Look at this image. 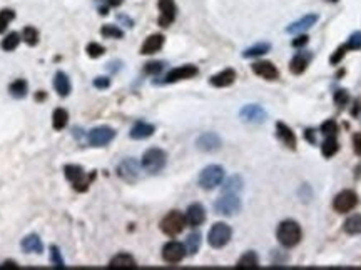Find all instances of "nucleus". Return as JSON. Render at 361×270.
<instances>
[{
  "label": "nucleus",
  "mask_w": 361,
  "mask_h": 270,
  "mask_svg": "<svg viewBox=\"0 0 361 270\" xmlns=\"http://www.w3.org/2000/svg\"><path fill=\"white\" fill-rule=\"evenodd\" d=\"M214 208L221 215H234L239 212L241 202L236 194H223V197L214 204Z\"/></svg>",
  "instance_id": "7"
},
{
  "label": "nucleus",
  "mask_w": 361,
  "mask_h": 270,
  "mask_svg": "<svg viewBox=\"0 0 361 270\" xmlns=\"http://www.w3.org/2000/svg\"><path fill=\"white\" fill-rule=\"evenodd\" d=\"M54 87L57 90V94L60 97H67L70 94V88H72V85H70V80L69 77L65 75L64 72H57L55 74V78H54Z\"/></svg>",
  "instance_id": "24"
},
{
  "label": "nucleus",
  "mask_w": 361,
  "mask_h": 270,
  "mask_svg": "<svg viewBox=\"0 0 361 270\" xmlns=\"http://www.w3.org/2000/svg\"><path fill=\"white\" fill-rule=\"evenodd\" d=\"M20 44V35L17 32H10L9 35H5V38L2 40V48L7 52H12L19 47Z\"/></svg>",
  "instance_id": "32"
},
{
  "label": "nucleus",
  "mask_w": 361,
  "mask_h": 270,
  "mask_svg": "<svg viewBox=\"0 0 361 270\" xmlns=\"http://www.w3.org/2000/svg\"><path fill=\"white\" fill-rule=\"evenodd\" d=\"M164 45V37L160 34H154L150 35V37L145 38V42L142 44V47H140V54L142 55H150V54H155L157 50Z\"/></svg>",
  "instance_id": "20"
},
{
  "label": "nucleus",
  "mask_w": 361,
  "mask_h": 270,
  "mask_svg": "<svg viewBox=\"0 0 361 270\" xmlns=\"http://www.w3.org/2000/svg\"><path fill=\"white\" fill-rule=\"evenodd\" d=\"M4 265H5V267H17V264L12 262V260H7V262H5Z\"/></svg>",
  "instance_id": "49"
},
{
  "label": "nucleus",
  "mask_w": 361,
  "mask_h": 270,
  "mask_svg": "<svg viewBox=\"0 0 361 270\" xmlns=\"http://www.w3.org/2000/svg\"><path fill=\"white\" fill-rule=\"evenodd\" d=\"M186 255V247L179 242H167L162 248V257L165 262L169 264H177L184 258Z\"/></svg>",
  "instance_id": "12"
},
{
  "label": "nucleus",
  "mask_w": 361,
  "mask_h": 270,
  "mask_svg": "<svg viewBox=\"0 0 361 270\" xmlns=\"http://www.w3.org/2000/svg\"><path fill=\"white\" fill-rule=\"evenodd\" d=\"M159 10H160V17H159V25L160 27H169L175 18V5L174 0H159Z\"/></svg>",
  "instance_id": "14"
},
{
  "label": "nucleus",
  "mask_w": 361,
  "mask_h": 270,
  "mask_svg": "<svg viewBox=\"0 0 361 270\" xmlns=\"http://www.w3.org/2000/svg\"><path fill=\"white\" fill-rule=\"evenodd\" d=\"M253 72L266 80H276L279 75L278 68H276L271 62H256L253 65Z\"/></svg>",
  "instance_id": "17"
},
{
  "label": "nucleus",
  "mask_w": 361,
  "mask_h": 270,
  "mask_svg": "<svg viewBox=\"0 0 361 270\" xmlns=\"http://www.w3.org/2000/svg\"><path fill=\"white\" fill-rule=\"evenodd\" d=\"M115 137V130L110 127H95L87 134V140L94 147H104V145L110 144Z\"/></svg>",
  "instance_id": "9"
},
{
  "label": "nucleus",
  "mask_w": 361,
  "mask_h": 270,
  "mask_svg": "<svg viewBox=\"0 0 361 270\" xmlns=\"http://www.w3.org/2000/svg\"><path fill=\"white\" fill-rule=\"evenodd\" d=\"M356 205H358V195H356L353 190H343V192H339L333 200V207L336 212L339 214L351 212Z\"/></svg>",
  "instance_id": "8"
},
{
  "label": "nucleus",
  "mask_w": 361,
  "mask_h": 270,
  "mask_svg": "<svg viewBox=\"0 0 361 270\" xmlns=\"http://www.w3.org/2000/svg\"><path fill=\"white\" fill-rule=\"evenodd\" d=\"M64 174L65 177L70 184L74 185V188L77 190V192H85V190L89 188L90 182H92V178L95 175H87L84 172V168L80 167V165H65L64 167Z\"/></svg>",
  "instance_id": "2"
},
{
  "label": "nucleus",
  "mask_w": 361,
  "mask_h": 270,
  "mask_svg": "<svg viewBox=\"0 0 361 270\" xmlns=\"http://www.w3.org/2000/svg\"><path fill=\"white\" fill-rule=\"evenodd\" d=\"M199 245H201V235L199 234H191L189 237L186 238V244H184L186 252L194 255L199 250Z\"/></svg>",
  "instance_id": "34"
},
{
  "label": "nucleus",
  "mask_w": 361,
  "mask_h": 270,
  "mask_svg": "<svg viewBox=\"0 0 361 270\" xmlns=\"http://www.w3.org/2000/svg\"><path fill=\"white\" fill-rule=\"evenodd\" d=\"M100 34L107 38H120L124 35L122 30L119 27H115V25H104V27L100 28Z\"/></svg>",
  "instance_id": "37"
},
{
  "label": "nucleus",
  "mask_w": 361,
  "mask_h": 270,
  "mask_svg": "<svg viewBox=\"0 0 361 270\" xmlns=\"http://www.w3.org/2000/svg\"><path fill=\"white\" fill-rule=\"evenodd\" d=\"M85 50H87L89 57H92V58H97V57H100V55H102V54L105 52V48L102 47V45H100V44H95V42H90Z\"/></svg>",
  "instance_id": "41"
},
{
  "label": "nucleus",
  "mask_w": 361,
  "mask_h": 270,
  "mask_svg": "<svg viewBox=\"0 0 361 270\" xmlns=\"http://www.w3.org/2000/svg\"><path fill=\"white\" fill-rule=\"evenodd\" d=\"M196 145H198V148L203 150V152H214V150L221 148V138H219V135L208 132V134L201 135L198 138V142H196Z\"/></svg>",
  "instance_id": "15"
},
{
  "label": "nucleus",
  "mask_w": 361,
  "mask_h": 270,
  "mask_svg": "<svg viewBox=\"0 0 361 270\" xmlns=\"http://www.w3.org/2000/svg\"><path fill=\"white\" fill-rule=\"evenodd\" d=\"M117 175L125 182H135L140 177V167L134 158H125L117 165Z\"/></svg>",
  "instance_id": "10"
},
{
  "label": "nucleus",
  "mask_w": 361,
  "mask_h": 270,
  "mask_svg": "<svg viewBox=\"0 0 361 270\" xmlns=\"http://www.w3.org/2000/svg\"><path fill=\"white\" fill-rule=\"evenodd\" d=\"M321 152H323L324 157H333V155L338 152V142H336V138L326 137L323 145H321Z\"/></svg>",
  "instance_id": "33"
},
{
  "label": "nucleus",
  "mask_w": 361,
  "mask_h": 270,
  "mask_svg": "<svg viewBox=\"0 0 361 270\" xmlns=\"http://www.w3.org/2000/svg\"><path fill=\"white\" fill-rule=\"evenodd\" d=\"M162 68H164V64H162V62H149V64H145V67H144L145 72L152 74V75L159 74Z\"/></svg>",
  "instance_id": "43"
},
{
  "label": "nucleus",
  "mask_w": 361,
  "mask_h": 270,
  "mask_svg": "<svg viewBox=\"0 0 361 270\" xmlns=\"http://www.w3.org/2000/svg\"><path fill=\"white\" fill-rule=\"evenodd\" d=\"M69 122V114L64 108H55L52 115V125L55 130H62Z\"/></svg>",
  "instance_id": "28"
},
{
  "label": "nucleus",
  "mask_w": 361,
  "mask_h": 270,
  "mask_svg": "<svg viewBox=\"0 0 361 270\" xmlns=\"http://www.w3.org/2000/svg\"><path fill=\"white\" fill-rule=\"evenodd\" d=\"M50 262H52L55 267H65V264H64V258H62V255H60V250L59 247H50Z\"/></svg>",
  "instance_id": "40"
},
{
  "label": "nucleus",
  "mask_w": 361,
  "mask_h": 270,
  "mask_svg": "<svg viewBox=\"0 0 361 270\" xmlns=\"http://www.w3.org/2000/svg\"><path fill=\"white\" fill-rule=\"evenodd\" d=\"M9 92L14 95L15 98H24L27 95V82L24 78H17L15 82L10 84Z\"/></svg>",
  "instance_id": "29"
},
{
  "label": "nucleus",
  "mask_w": 361,
  "mask_h": 270,
  "mask_svg": "<svg viewBox=\"0 0 361 270\" xmlns=\"http://www.w3.org/2000/svg\"><path fill=\"white\" fill-rule=\"evenodd\" d=\"M239 115H241V118L248 124H263L266 120L264 108L261 107V105H254V104L246 105V107L241 108Z\"/></svg>",
  "instance_id": "11"
},
{
  "label": "nucleus",
  "mask_w": 361,
  "mask_h": 270,
  "mask_svg": "<svg viewBox=\"0 0 361 270\" xmlns=\"http://www.w3.org/2000/svg\"><path fill=\"white\" fill-rule=\"evenodd\" d=\"M109 267H112V268H130V267H135V260H134L132 255H129V254H119L110 260Z\"/></svg>",
  "instance_id": "26"
},
{
  "label": "nucleus",
  "mask_w": 361,
  "mask_h": 270,
  "mask_svg": "<svg viewBox=\"0 0 361 270\" xmlns=\"http://www.w3.org/2000/svg\"><path fill=\"white\" fill-rule=\"evenodd\" d=\"M334 100L338 102L339 105H344L346 104V100H348V94L344 92V90H338L334 95Z\"/></svg>",
  "instance_id": "47"
},
{
  "label": "nucleus",
  "mask_w": 361,
  "mask_h": 270,
  "mask_svg": "<svg viewBox=\"0 0 361 270\" xmlns=\"http://www.w3.org/2000/svg\"><path fill=\"white\" fill-rule=\"evenodd\" d=\"M206 220V210L201 204H193L188 207L186 212V224H189L191 227H199Z\"/></svg>",
  "instance_id": "16"
},
{
  "label": "nucleus",
  "mask_w": 361,
  "mask_h": 270,
  "mask_svg": "<svg viewBox=\"0 0 361 270\" xmlns=\"http://www.w3.org/2000/svg\"><path fill=\"white\" fill-rule=\"evenodd\" d=\"M336 132H338V125H336L334 120H326V122L321 125V134H324L326 137H334Z\"/></svg>",
  "instance_id": "38"
},
{
  "label": "nucleus",
  "mask_w": 361,
  "mask_h": 270,
  "mask_svg": "<svg viewBox=\"0 0 361 270\" xmlns=\"http://www.w3.org/2000/svg\"><path fill=\"white\" fill-rule=\"evenodd\" d=\"M167 155L160 148H149L142 155V168L149 174H157L165 167Z\"/></svg>",
  "instance_id": "3"
},
{
  "label": "nucleus",
  "mask_w": 361,
  "mask_h": 270,
  "mask_svg": "<svg viewBox=\"0 0 361 270\" xmlns=\"http://www.w3.org/2000/svg\"><path fill=\"white\" fill-rule=\"evenodd\" d=\"M152 134H154V125L145 124V122H137L132 128H130V137L135 138V140L147 138Z\"/></svg>",
  "instance_id": "25"
},
{
  "label": "nucleus",
  "mask_w": 361,
  "mask_h": 270,
  "mask_svg": "<svg viewBox=\"0 0 361 270\" xmlns=\"http://www.w3.org/2000/svg\"><path fill=\"white\" fill-rule=\"evenodd\" d=\"M343 228H344L346 234H351V235L361 234V215H359V214H354V215H351L349 218H346Z\"/></svg>",
  "instance_id": "27"
},
{
  "label": "nucleus",
  "mask_w": 361,
  "mask_h": 270,
  "mask_svg": "<svg viewBox=\"0 0 361 270\" xmlns=\"http://www.w3.org/2000/svg\"><path fill=\"white\" fill-rule=\"evenodd\" d=\"M309 58H311V55L308 52H299L296 57L291 60V64H289V70L293 74H303L306 67H308V64H309Z\"/></svg>",
  "instance_id": "23"
},
{
  "label": "nucleus",
  "mask_w": 361,
  "mask_h": 270,
  "mask_svg": "<svg viewBox=\"0 0 361 270\" xmlns=\"http://www.w3.org/2000/svg\"><path fill=\"white\" fill-rule=\"evenodd\" d=\"M231 235H233V230H231L229 225L224 222H218L211 227L208 234V242L213 248H223L231 240Z\"/></svg>",
  "instance_id": "4"
},
{
  "label": "nucleus",
  "mask_w": 361,
  "mask_h": 270,
  "mask_svg": "<svg viewBox=\"0 0 361 270\" xmlns=\"http://www.w3.org/2000/svg\"><path fill=\"white\" fill-rule=\"evenodd\" d=\"M20 247H22L24 252L27 254H42L44 250V245H42V240H40L39 235H27L22 242H20Z\"/></svg>",
  "instance_id": "19"
},
{
  "label": "nucleus",
  "mask_w": 361,
  "mask_h": 270,
  "mask_svg": "<svg viewBox=\"0 0 361 270\" xmlns=\"http://www.w3.org/2000/svg\"><path fill=\"white\" fill-rule=\"evenodd\" d=\"M186 227V215H183L177 210L169 212L165 217L160 220V230L169 235V237H175L177 234H180Z\"/></svg>",
  "instance_id": "5"
},
{
  "label": "nucleus",
  "mask_w": 361,
  "mask_h": 270,
  "mask_svg": "<svg viewBox=\"0 0 361 270\" xmlns=\"http://www.w3.org/2000/svg\"><path fill=\"white\" fill-rule=\"evenodd\" d=\"M258 265H259V258L254 252H246L243 257L238 260V267H243V268L258 267Z\"/></svg>",
  "instance_id": "31"
},
{
  "label": "nucleus",
  "mask_w": 361,
  "mask_h": 270,
  "mask_svg": "<svg viewBox=\"0 0 361 270\" xmlns=\"http://www.w3.org/2000/svg\"><path fill=\"white\" fill-rule=\"evenodd\" d=\"M306 44H308V37H306V35H301V37H296L293 40L294 47H303V45H306Z\"/></svg>",
  "instance_id": "48"
},
{
  "label": "nucleus",
  "mask_w": 361,
  "mask_h": 270,
  "mask_svg": "<svg viewBox=\"0 0 361 270\" xmlns=\"http://www.w3.org/2000/svg\"><path fill=\"white\" fill-rule=\"evenodd\" d=\"M194 75H198V67H196V65H180V67L172 68L165 75L164 82L165 84L179 82V80H184V78H193Z\"/></svg>",
  "instance_id": "13"
},
{
  "label": "nucleus",
  "mask_w": 361,
  "mask_h": 270,
  "mask_svg": "<svg viewBox=\"0 0 361 270\" xmlns=\"http://www.w3.org/2000/svg\"><path fill=\"white\" fill-rule=\"evenodd\" d=\"M276 235H278V240L281 245L284 247H294V245L299 244L301 240V227L294 220H284V222L279 224L278 230H276Z\"/></svg>",
  "instance_id": "1"
},
{
  "label": "nucleus",
  "mask_w": 361,
  "mask_h": 270,
  "mask_svg": "<svg viewBox=\"0 0 361 270\" xmlns=\"http://www.w3.org/2000/svg\"><path fill=\"white\" fill-rule=\"evenodd\" d=\"M224 178V168L221 165H209L199 175V185L206 190H213L221 185Z\"/></svg>",
  "instance_id": "6"
},
{
  "label": "nucleus",
  "mask_w": 361,
  "mask_h": 270,
  "mask_svg": "<svg viewBox=\"0 0 361 270\" xmlns=\"http://www.w3.org/2000/svg\"><path fill=\"white\" fill-rule=\"evenodd\" d=\"M94 85L97 88H107L109 85H110V80L107 77H97L94 80Z\"/></svg>",
  "instance_id": "45"
},
{
  "label": "nucleus",
  "mask_w": 361,
  "mask_h": 270,
  "mask_svg": "<svg viewBox=\"0 0 361 270\" xmlns=\"http://www.w3.org/2000/svg\"><path fill=\"white\" fill-rule=\"evenodd\" d=\"M276 130H278V137L283 140V144L294 150L296 148V135L293 134V130H291L288 125L283 124V122L276 124Z\"/></svg>",
  "instance_id": "21"
},
{
  "label": "nucleus",
  "mask_w": 361,
  "mask_h": 270,
  "mask_svg": "<svg viewBox=\"0 0 361 270\" xmlns=\"http://www.w3.org/2000/svg\"><path fill=\"white\" fill-rule=\"evenodd\" d=\"M331 2H336V0H331Z\"/></svg>",
  "instance_id": "50"
},
{
  "label": "nucleus",
  "mask_w": 361,
  "mask_h": 270,
  "mask_svg": "<svg viewBox=\"0 0 361 270\" xmlns=\"http://www.w3.org/2000/svg\"><path fill=\"white\" fill-rule=\"evenodd\" d=\"M316 20H318V15H314V14L304 15V17H303V18H299L298 22H294V24H291V25H289V27H288V32H289V34L303 32V30L309 28V27H313V25L316 24Z\"/></svg>",
  "instance_id": "22"
},
{
  "label": "nucleus",
  "mask_w": 361,
  "mask_h": 270,
  "mask_svg": "<svg viewBox=\"0 0 361 270\" xmlns=\"http://www.w3.org/2000/svg\"><path fill=\"white\" fill-rule=\"evenodd\" d=\"M234 80H236V72L233 68H226L223 72L213 75L209 82L211 85H214V87H229Z\"/></svg>",
  "instance_id": "18"
},
{
  "label": "nucleus",
  "mask_w": 361,
  "mask_h": 270,
  "mask_svg": "<svg viewBox=\"0 0 361 270\" xmlns=\"http://www.w3.org/2000/svg\"><path fill=\"white\" fill-rule=\"evenodd\" d=\"M22 38H24L25 44L37 45V42H39V32H37V28L30 27V25H29V27H25L24 32H22Z\"/></svg>",
  "instance_id": "36"
},
{
  "label": "nucleus",
  "mask_w": 361,
  "mask_h": 270,
  "mask_svg": "<svg viewBox=\"0 0 361 270\" xmlns=\"http://www.w3.org/2000/svg\"><path fill=\"white\" fill-rule=\"evenodd\" d=\"M353 148H354V154L361 157V134H356L353 137Z\"/></svg>",
  "instance_id": "46"
},
{
  "label": "nucleus",
  "mask_w": 361,
  "mask_h": 270,
  "mask_svg": "<svg viewBox=\"0 0 361 270\" xmlns=\"http://www.w3.org/2000/svg\"><path fill=\"white\" fill-rule=\"evenodd\" d=\"M344 54H346V47H344V45H341V47H339L338 50H336V52H334L333 55H331L329 62H331V64H338L339 60L344 57Z\"/></svg>",
  "instance_id": "44"
},
{
  "label": "nucleus",
  "mask_w": 361,
  "mask_h": 270,
  "mask_svg": "<svg viewBox=\"0 0 361 270\" xmlns=\"http://www.w3.org/2000/svg\"><path fill=\"white\" fill-rule=\"evenodd\" d=\"M12 18H14V12H12V10L5 8V10H2V12H0V34H2L5 28H7V25H9V22H10Z\"/></svg>",
  "instance_id": "42"
},
{
  "label": "nucleus",
  "mask_w": 361,
  "mask_h": 270,
  "mask_svg": "<svg viewBox=\"0 0 361 270\" xmlns=\"http://www.w3.org/2000/svg\"><path fill=\"white\" fill-rule=\"evenodd\" d=\"M241 188H243V180H241V177H238V175H234V177H231L228 182L224 184L223 194H236L238 195V192Z\"/></svg>",
  "instance_id": "30"
},
{
  "label": "nucleus",
  "mask_w": 361,
  "mask_h": 270,
  "mask_svg": "<svg viewBox=\"0 0 361 270\" xmlns=\"http://www.w3.org/2000/svg\"><path fill=\"white\" fill-rule=\"evenodd\" d=\"M269 48H271L269 44H258V45H254V47H249L248 50H244L243 55L244 57H259V55L268 52Z\"/></svg>",
  "instance_id": "35"
},
{
  "label": "nucleus",
  "mask_w": 361,
  "mask_h": 270,
  "mask_svg": "<svg viewBox=\"0 0 361 270\" xmlns=\"http://www.w3.org/2000/svg\"><path fill=\"white\" fill-rule=\"evenodd\" d=\"M346 50H358L361 48V32H354L353 35L349 37L348 42L344 44Z\"/></svg>",
  "instance_id": "39"
}]
</instances>
